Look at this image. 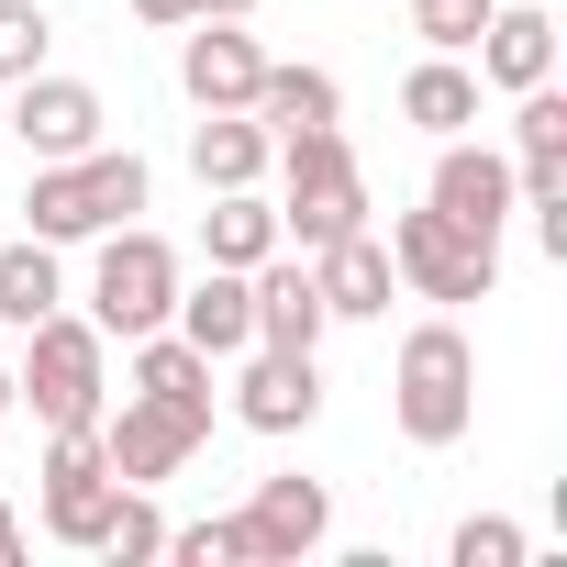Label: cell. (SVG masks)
I'll use <instances>...</instances> for the list:
<instances>
[{"mask_svg": "<svg viewBox=\"0 0 567 567\" xmlns=\"http://www.w3.org/2000/svg\"><path fill=\"white\" fill-rule=\"evenodd\" d=\"M167 334H189L212 368H223V357H245V346H256V290H245V267H212L200 290L178 278V312H167Z\"/></svg>", "mask_w": 567, "mask_h": 567, "instance_id": "16", "label": "cell"}, {"mask_svg": "<svg viewBox=\"0 0 567 567\" xmlns=\"http://www.w3.org/2000/svg\"><path fill=\"white\" fill-rule=\"evenodd\" d=\"M234 423H245V434H312V423H323V368L290 357V346H245Z\"/></svg>", "mask_w": 567, "mask_h": 567, "instance_id": "12", "label": "cell"}, {"mask_svg": "<svg viewBox=\"0 0 567 567\" xmlns=\"http://www.w3.org/2000/svg\"><path fill=\"white\" fill-rule=\"evenodd\" d=\"M167 556L178 567H245V534H234V512L223 523H167Z\"/></svg>", "mask_w": 567, "mask_h": 567, "instance_id": "28", "label": "cell"}, {"mask_svg": "<svg viewBox=\"0 0 567 567\" xmlns=\"http://www.w3.org/2000/svg\"><path fill=\"white\" fill-rule=\"evenodd\" d=\"M245 112H256L267 134H312V123H346V90H334L323 68H267Z\"/></svg>", "mask_w": 567, "mask_h": 567, "instance_id": "23", "label": "cell"}, {"mask_svg": "<svg viewBox=\"0 0 567 567\" xmlns=\"http://www.w3.org/2000/svg\"><path fill=\"white\" fill-rule=\"evenodd\" d=\"M445 556H456V567H523V523H501V512H467V523L445 534Z\"/></svg>", "mask_w": 567, "mask_h": 567, "instance_id": "27", "label": "cell"}, {"mask_svg": "<svg viewBox=\"0 0 567 567\" xmlns=\"http://www.w3.org/2000/svg\"><path fill=\"white\" fill-rule=\"evenodd\" d=\"M312 290H323V312H334V323H379V312H390V290H401V267H390L379 223H357V234L312 245Z\"/></svg>", "mask_w": 567, "mask_h": 567, "instance_id": "14", "label": "cell"}, {"mask_svg": "<svg viewBox=\"0 0 567 567\" xmlns=\"http://www.w3.org/2000/svg\"><path fill=\"white\" fill-rule=\"evenodd\" d=\"M112 456H101V423H56V445H45V534L56 545H101V523H112Z\"/></svg>", "mask_w": 567, "mask_h": 567, "instance_id": "8", "label": "cell"}, {"mask_svg": "<svg viewBox=\"0 0 567 567\" xmlns=\"http://www.w3.org/2000/svg\"><path fill=\"white\" fill-rule=\"evenodd\" d=\"M12 401H34V423H101L112 412V334L90 312H45L23 323V368H12Z\"/></svg>", "mask_w": 567, "mask_h": 567, "instance_id": "1", "label": "cell"}, {"mask_svg": "<svg viewBox=\"0 0 567 567\" xmlns=\"http://www.w3.org/2000/svg\"><path fill=\"white\" fill-rule=\"evenodd\" d=\"M200 256H212V267H256V256H278V200H256V189H212V212H200Z\"/></svg>", "mask_w": 567, "mask_h": 567, "instance_id": "22", "label": "cell"}, {"mask_svg": "<svg viewBox=\"0 0 567 567\" xmlns=\"http://www.w3.org/2000/svg\"><path fill=\"white\" fill-rule=\"evenodd\" d=\"M0 412H12V368H0Z\"/></svg>", "mask_w": 567, "mask_h": 567, "instance_id": "32", "label": "cell"}, {"mask_svg": "<svg viewBox=\"0 0 567 567\" xmlns=\"http://www.w3.org/2000/svg\"><path fill=\"white\" fill-rule=\"evenodd\" d=\"M167 312H178V245L145 234V223L90 234V323L134 346V334H156Z\"/></svg>", "mask_w": 567, "mask_h": 567, "instance_id": "5", "label": "cell"}, {"mask_svg": "<svg viewBox=\"0 0 567 567\" xmlns=\"http://www.w3.org/2000/svg\"><path fill=\"white\" fill-rule=\"evenodd\" d=\"M256 79H267V45H256L245 23H189V34H178V90H189L200 112H245Z\"/></svg>", "mask_w": 567, "mask_h": 567, "instance_id": "13", "label": "cell"}, {"mask_svg": "<svg viewBox=\"0 0 567 567\" xmlns=\"http://www.w3.org/2000/svg\"><path fill=\"white\" fill-rule=\"evenodd\" d=\"M478 79L489 90H534V79H556V12H534V0H501V12L478 23Z\"/></svg>", "mask_w": 567, "mask_h": 567, "instance_id": "17", "label": "cell"}, {"mask_svg": "<svg viewBox=\"0 0 567 567\" xmlns=\"http://www.w3.org/2000/svg\"><path fill=\"white\" fill-rule=\"evenodd\" d=\"M212 445V423L200 412H178V401H123V412H101V456H112V478L123 489H156V478H178L189 456Z\"/></svg>", "mask_w": 567, "mask_h": 567, "instance_id": "7", "label": "cell"}, {"mask_svg": "<svg viewBox=\"0 0 567 567\" xmlns=\"http://www.w3.org/2000/svg\"><path fill=\"white\" fill-rule=\"evenodd\" d=\"M267 156H278V134H267L256 112H200V134H189L200 189H256V178H267Z\"/></svg>", "mask_w": 567, "mask_h": 567, "instance_id": "18", "label": "cell"}, {"mask_svg": "<svg viewBox=\"0 0 567 567\" xmlns=\"http://www.w3.org/2000/svg\"><path fill=\"white\" fill-rule=\"evenodd\" d=\"M12 556H23V512H12V501H0V567H12Z\"/></svg>", "mask_w": 567, "mask_h": 567, "instance_id": "31", "label": "cell"}, {"mask_svg": "<svg viewBox=\"0 0 567 567\" xmlns=\"http://www.w3.org/2000/svg\"><path fill=\"white\" fill-rule=\"evenodd\" d=\"M267 167L290 178V200H278V245H290V256H312V245H334V234H357V223H368V178H357L346 123L278 134V156H267Z\"/></svg>", "mask_w": 567, "mask_h": 567, "instance_id": "2", "label": "cell"}, {"mask_svg": "<svg viewBox=\"0 0 567 567\" xmlns=\"http://www.w3.org/2000/svg\"><path fill=\"white\" fill-rule=\"evenodd\" d=\"M90 556H112V567H156V556H167V512H156L145 489H112V523H101Z\"/></svg>", "mask_w": 567, "mask_h": 567, "instance_id": "24", "label": "cell"}, {"mask_svg": "<svg viewBox=\"0 0 567 567\" xmlns=\"http://www.w3.org/2000/svg\"><path fill=\"white\" fill-rule=\"evenodd\" d=\"M134 23H156V34H178V23H189V0H134Z\"/></svg>", "mask_w": 567, "mask_h": 567, "instance_id": "29", "label": "cell"}, {"mask_svg": "<svg viewBox=\"0 0 567 567\" xmlns=\"http://www.w3.org/2000/svg\"><path fill=\"white\" fill-rule=\"evenodd\" d=\"M145 156L134 145H90V156H56V167H34V189H23V212H34V234L45 245H90V234H112V223H134L145 212Z\"/></svg>", "mask_w": 567, "mask_h": 567, "instance_id": "3", "label": "cell"}, {"mask_svg": "<svg viewBox=\"0 0 567 567\" xmlns=\"http://www.w3.org/2000/svg\"><path fill=\"white\" fill-rule=\"evenodd\" d=\"M45 45H56L45 0H0V90H12V79H34V68H45Z\"/></svg>", "mask_w": 567, "mask_h": 567, "instance_id": "25", "label": "cell"}, {"mask_svg": "<svg viewBox=\"0 0 567 567\" xmlns=\"http://www.w3.org/2000/svg\"><path fill=\"white\" fill-rule=\"evenodd\" d=\"M256 0H189V23H245Z\"/></svg>", "mask_w": 567, "mask_h": 567, "instance_id": "30", "label": "cell"}, {"mask_svg": "<svg viewBox=\"0 0 567 567\" xmlns=\"http://www.w3.org/2000/svg\"><path fill=\"white\" fill-rule=\"evenodd\" d=\"M234 534H245V567H301L334 534V489L323 478H256V501L234 512Z\"/></svg>", "mask_w": 567, "mask_h": 567, "instance_id": "9", "label": "cell"}, {"mask_svg": "<svg viewBox=\"0 0 567 567\" xmlns=\"http://www.w3.org/2000/svg\"><path fill=\"white\" fill-rule=\"evenodd\" d=\"M401 123H423L434 145H445V134H478V68H467V56H423V68L401 79Z\"/></svg>", "mask_w": 567, "mask_h": 567, "instance_id": "19", "label": "cell"}, {"mask_svg": "<svg viewBox=\"0 0 567 567\" xmlns=\"http://www.w3.org/2000/svg\"><path fill=\"white\" fill-rule=\"evenodd\" d=\"M379 245H390V267L412 278L423 301H489V290H501V245H489V234H467V223H445L434 200H423V212H401Z\"/></svg>", "mask_w": 567, "mask_h": 567, "instance_id": "6", "label": "cell"}, {"mask_svg": "<svg viewBox=\"0 0 567 567\" xmlns=\"http://www.w3.org/2000/svg\"><path fill=\"white\" fill-rule=\"evenodd\" d=\"M489 12H501V0H412V34H423L434 56H467Z\"/></svg>", "mask_w": 567, "mask_h": 567, "instance_id": "26", "label": "cell"}, {"mask_svg": "<svg viewBox=\"0 0 567 567\" xmlns=\"http://www.w3.org/2000/svg\"><path fill=\"white\" fill-rule=\"evenodd\" d=\"M101 90L90 79H56V68H34V79H12V134H23V156L34 167H56V156H90L101 145Z\"/></svg>", "mask_w": 567, "mask_h": 567, "instance_id": "10", "label": "cell"}, {"mask_svg": "<svg viewBox=\"0 0 567 567\" xmlns=\"http://www.w3.org/2000/svg\"><path fill=\"white\" fill-rule=\"evenodd\" d=\"M245 290H256V346H290V357L323 346L334 312H323V290H312V256H256Z\"/></svg>", "mask_w": 567, "mask_h": 567, "instance_id": "15", "label": "cell"}, {"mask_svg": "<svg viewBox=\"0 0 567 567\" xmlns=\"http://www.w3.org/2000/svg\"><path fill=\"white\" fill-rule=\"evenodd\" d=\"M134 390H145V401H178V412L212 423V357H200L189 334H167V323L134 334Z\"/></svg>", "mask_w": 567, "mask_h": 567, "instance_id": "21", "label": "cell"}, {"mask_svg": "<svg viewBox=\"0 0 567 567\" xmlns=\"http://www.w3.org/2000/svg\"><path fill=\"white\" fill-rule=\"evenodd\" d=\"M390 412L412 445H456L478 423V357L456 323H412L401 334V368H390Z\"/></svg>", "mask_w": 567, "mask_h": 567, "instance_id": "4", "label": "cell"}, {"mask_svg": "<svg viewBox=\"0 0 567 567\" xmlns=\"http://www.w3.org/2000/svg\"><path fill=\"white\" fill-rule=\"evenodd\" d=\"M445 223H467V234H489L501 245V223L523 212V178H512V156L501 145H478V134H445V156H434V189H423Z\"/></svg>", "mask_w": 567, "mask_h": 567, "instance_id": "11", "label": "cell"}, {"mask_svg": "<svg viewBox=\"0 0 567 567\" xmlns=\"http://www.w3.org/2000/svg\"><path fill=\"white\" fill-rule=\"evenodd\" d=\"M45 312H68V267H56V245L45 234H12L0 245V323H45Z\"/></svg>", "mask_w": 567, "mask_h": 567, "instance_id": "20", "label": "cell"}]
</instances>
